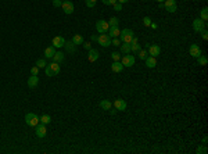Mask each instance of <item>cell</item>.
Wrapping results in <instances>:
<instances>
[{"mask_svg": "<svg viewBox=\"0 0 208 154\" xmlns=\"http://www.w3.org/2000/svg\"><path fill=\"white\" fill-rule=\"evenodd\" d=\"M133 36H135V33H133L132 29L125 28V29H122L119 33V41L122 42V43H131Z\"/></svg>", "mask_w": 208, "mask_h": 154, "instance_id": "1", "label": "cell"}, {"mask_svg": "<svg viewBox=\"0 0 208 154\" xmlns=\"http://www.w3.org/2000/svg\"><path fill=\"white\" fill-rule=\"evenodd\" d=\"M58 72H60V64H58V63H54V61H53L52 64H47L46 68H44V74H46L47 77H56Z\"/></svg>", "mask_w": 208, "mask_h": 154, "instance_id": "2", "label": "cell"}, {"mask_svg": "<svg viewBox=\"0 0 208 154\" xmlns=\"http://www.w3.org/2000/svg\"><path fill=\"white\" fill-rule=\"evenodd\" d=\"M25 122H27V125H28V126L35 128L36 125H39V124H40V119H39V117H38L35 113H28L27 115H25Z\"/></svg>", "mask_w": 208, "mask_h": 154, "instance_id": "3", "label": "cell"}, {"mask_svg": "<svg viewBox=\"0 0 208 154\" xmlns=\"http://www.w3.org/2000/svg\"><path fill=\"white\" fill-rule=\"evenodd\" d=\"M97 42L103 47H108V46H111V36L108 33H101L100 36H97Z\"/></svg>", "mask_w": 208, "mask_h": 154, "instance_id": "4", "label": "cell"}, {"mask_svg": "<svg viewBox=\"0 0 208 154\" xmlns=\"http://www.w3.org/2000/svg\"><path fill=\"white\" fill-rule=\"evenodd\" d=\"M108 28H110V25H108V21H104V20H99L96 22V29L99 33H107L108 32Z\"/></svg>", "mask_w": 208, "mask_h": 154, "instance_id": "5", "label": "cell"}, {"mask_svg": "<svg viewBox=\"0 0 208 154\" xmlns=\"http://www.w3.org/2000/svg\"><path fill=\"white\" fill-rule=\"evenodd\" d=\"M205 25H207V22L203 21L201 18H196V20L193 21V29H194V32L200 33L203 29H205Z\"/></svg>", "mask_w": 208, "mask_h": 154, "instance_id": "6", "label": "cell"}, {"mask_svg": "<svg viewBox=\"0 0 208 154\" xmlns=\"http://www.w3.org/2000/svg\"><path fill=\"white\" fill-rule=\"evenodd\" d=\"M189 53H190V56L194 57V58H198V57L203 54V52H201L200 46L197 45V43H193L190 47H189Z\"/></svg>", "mask_w": 208, "mask_h": 154, "instance_id": "7", "label": "cell"}, {"mask_svg": "<svg viewBox=\"0 0 208 154\" xmlns=\"http://www.w3.org/2000/svg\"><path fill=\"white\" fill-rule=\"evenodd\" d=\"M162 4H164V8L168 13H175L178 10V4H176L175 0H165Z\"/></svg>", "mask_w": 208, "mask_h": 154, "instance_id": "8", "label": "cell"}, {"mask_svg": "<svg viewBox=\"0 0 208 154\" xmlns=\"http://www.w3.org/2000/svg\"><path fill=\"white\" fill-rule=\"evenodd\" d=\"M35 133L38 138H44L46 136V133H47V130H46V125L44 124H39V125L35 126Z\"/></svg>", "mask_w": 208, "mask_h": 154, "instance_id": "9", "label": "cell"}, {"mask_svg": "<svg viewBox=\"0 0 208 154\" xmlns=\"http://www.w3.org/2000/svg\"><path fill=\"white\" fill-rule=\"evenodd\" d=\"M147 52H148V56H153L157 58V56H160V53H161V47L158 45H150Z\"/></svg>", "mask_w": 208, "mask_h": 154, "instance_id": "10", "label": "cell"}, {"mask_svg": "<svg viewBox=\"0 0 208 154\" xmlns=\"http://www.w3.org/2000/svg\"><path fill=\"white\" fill-rule=\"evenodd\" d=\"M63 10H64V13L65 14H72L74 13V3L72 1H69V0H67V1H63Z\"/></svg>", "mask_w": 208, "mask_h": 154, "instance_id": "11", "label": "cell"}, {"mask_svg": "<svg viewBox=\"0 0 208 154\" xmlns=\"http://www.w3.org/2000/svg\"><path fill=\"white\" fill-rule=\"evenodd\" d=\"M52 43H53V46H54L56 49H60V47H64L65 39H64L63 36H56V38H53Z\"/></svg>", "mask_w": 208, "mask_h": 154, "instance_id": "12", "label": "cell"}, {"mask_svg": "<svg viewBox=\"0 0 208 154\" xmlns=\"http://www.w3.org/2000/svg\"><path fill=\"white\" fill-rule=\"evenodd\" d=\"M114 107H115L117 111H125L126 110V102L122 99H117L114 102Z\"/></svg>", "mask_w": 208, "mask_h": 154, "instance_id": "13", "label": "cell"}, {"mask_svg": "<svg viewBox=\"0 0 208 154\" xmlns=\"http://www.w3.org/2000/svg\"><path fill=\"white\" fill-rule=\"evenodd\" d=\"M122 64H124V67H133V64H135V57L129 56V54L124 56L122 57Z\"/></svg>", "mask_w": 208, "mask_h": 154, "instance_id": "14", "label": "cell"}, {"mask_svg": "<svg viewBox=\"0 0 208 154\" xmlns=\"http://www.w3.org/2000/svg\"><path fill=\"white\" fill-rule=\"evenodd\" d=\"M99 57H100V54H99V52H97L96 49H90V50H89V54H88L89 63H94V61H97V60H99Z\"/></svg>", "mask_w": 208, "mask_h": 154, "instance_id": "15", "label": "cell"}, {"mask_svg": "<svg viewBox=\"0 0 208 154\" xmlns=\"http://www.w3.org/2000/svg\"><path fill=\"white\" fill-rule=\"evenodd\" d=\"M38 83H39L38 75H31V77L28 78V88L29 89H35L36 86H38Z\"/></svg>", "mask_w": 208, "mask_h": 154, "instance_id": "16", "label": "cell"}, {"mask_svg": "<svg viewBox=\"0 0 208 154\" xmlns=\"http://www.w3.org/2000/svg\"><path fill=\"white\" fill-rule=\"evenodd\" d=\"M122 69H124V64H122L121 61H114V63L111 64V71L112 72H115V74L122 72Z\"/></svg>", "mask_w": 208, "mask_h": 154, "instance_id": "17", "label": "cell"}, {"mask_svg": "<svg viewBox=\"0 0 208 154\" xmlns=\"http://www.w3.org/2000/svg\"><path fill=\"white\" fill-rule=\"evenodd\" d=\"M56 54V47L54 46H49L44 49V58H53V56Z\"/></svg>", "mask_w": 208, "mask_h": 154, "instance_id": "18", "label": "cell"}, {"mask_svg": "<svg viewBox=\"0 0 208 154\" xmlns=\"http://www.w3.org/2000/svg\"><path fill=\"white\" fill-rule=\"evenodd\" d=\"M119 33H121V31L118 27H110L108 28V35L111 36V39L112 38H119Z\"/></svg>", "mask_w": 208, "mask_h": 154, "instance_id": "19", "label": "cell"}, {"mask_svg": "<svg viewBox=\"0 0 208 154\" xmlns=\"http://www.w3.org/2000/svg\"><path fill=\"white\" fill-rule=\"evenodd\" d=\"M146 67H148V68H154L157 65V58L153 56H147V58H146Z\"/></svg>", "mask_w": 208, "mask_h": 154, "instance_id": "20", "label": "cell"}, {"mask_svg": "<svg viewBox=\"0 0 208 154\" xmlns=\"http://www.w3.org/2000/svg\"><path fill=\"white\" fill-rule=\"evenodd\" d=\"M71 42H72V43H74L75 46L82 45V43H83V36H82V35H78V33H76V35H74V36H72Z\"/></svg>", "mask_w": 208, "mask_h": 154, "instance_id": "21", "label": "cell"}, {"mask_svg": "<svg viewBox=\"0 0 208 154\" xmlns=\"http://www.w3.org/2000/svg\"><path fill=\"white\" fill-rule=\"evenodd\" d=\"M53 61L54 63H63L64 61V53H61V52H56V54L53 56Z\"/></svg>", "mask_w": 208, "mask_h": 154, "instance_id": "22", "label": "cell"}, {"mask_svg": "<svg viewBox=\"0 0 208 154\" xmlns=\"http://www.w3.org/2000/svg\"><path fill=\"white\" fill-rule=\"evenodd\" d=\"M112 104L110 100H101L100 102V108H103L104 111H108V110H111Z\"/></svg>", "mask_w": 208, "mask_h": 154, "instance_id": "23", "label": "cell"}, {"mask_svg": "<svg viewBox=\"0 0 208 154\" xmlns=\"http://www.w3.org/2000/svg\"><path fill=\"white\" fill-rule=\"evenodd\" d=\"M64 47L67 49V53H71V54H74V53H75V47H76V46L74 45L72 42H65Z\"/></svg>", "mask_w": 208, "mask_h": 154, "instance_id": "24", "label": "cell"}, {"mask_svg": "<svg viewBox=\"0 0 208 154\" xmlns=\"http://www.w3.org/2000/svg\"><path fill=\"white\" fill-rule=\"evenodd\" d=\"M121 53L124 54H129L131 53V43H121Z\"/></svg>", "mask_w": 208, "mask_h": 154, "instance_id": "25", "label": "cell"}, {"mask_svg": "<svg viewBox=\"0 0 208 154\" xmlns=\"http://www.w3.org/2000/svg\"><path fill=\"white\" fill-rule=\"evenodd\" d=\"M39 119H40V124H44V125H49V124L52 122V117H50V115H47V114H43V115H42Z\"/></svg>", "mask_w": 208, "mask_h": 154, "instance_id": "26", "label": "cell"}, {"mask_svg": "<svg viewBox=\"0 0 208 154\" xmlns=\"http://www.w3.org/2000/svg\"><path fill=\"white\" fill-rule=\"evenodd\" d=\"M36 67H38V68H46V65H47V61L44 60V58H39V60L36 61Z\"/></svg>", "mask_w": 208, "mask_h": 154, "instance_id": "27", "label": "cell"}, {"mask_svg": "<svg viewBox=\"0 0 208 154\" xmlns=\"http://www.w3.org/2000/svg\"><path fill=\"white\" fill-rule=\"evenodd\" d=\"M197 63H198V65H203V67H204V65H207V63H208L207 56H203V54H201V56L197 58Z\"/></svg>", "mask_w": 208, "mask_h": 154, "instance_id": "28", "label": "cell"}, {"mask_svg": "<svg viewBox=\"0 0 208 154\" xmlns=\"http://www.w3.org/2000/svg\"><path fill=\"white\" fill-rule=\"evenodd\" d=\"M118 24H119V20H118L117 17H111L110 21H108V25H110V27H118Z\"/></svg>", "mask_w": 208, "mask_h": 154, "instance_id": "29", "label": "cell"}, {"mask_svg": "<svg viewBox=\"0 0 208 154\" xmlns=\"http://www.w3.org/2000/svg\"><path fill=\"white\" fill-rule=\"evenodd\" d=\"M200 18L207 22V20H208V8L207 7H204L203 10H201V17H200Z\"/></svg>", "mask_w": 208, "mask_h": 154, "instance_id": "30", "label": "cell"}, {"mask_svg": "<svg viewBox=\"0 0 208 154\" xmlns=\"http://www.w3.org/2000/svg\"><path fill=\"white\" fill-rule=\"evenodd\" d=\"M137 53H139V58H140V60H146V58H147V56H148L147 50H142V49H140Z\"/></svg>", "mask_w": 208, "mask_h": 154, "instance_id": "31", "label": "cell"}, {"mask_svg": "<svg viewBox=\"0 0 208 154\" xmlns=\"http://www.w3.org/2000/svg\"><path fill=\"white\" fill-rule=\"evenodd\" d=\"M140 49H142V47H140L139 42H137V43H131V52H133V53H137Z\"/></svg>", "mask_w": 208, "mask_h": 154, "instance_id": "32", "label": "cell"}, {"mask_svg": "<svg viewBox=\"0 0 208 154\" xmlns=\"http://www.w3.org/2000/svg\"><path fill=\"white\" fill-rule=\"evenodd\" d=\"M111 58H112L114 61H119V60H121V53H119V52L111 53Z\"/></svg>", "mask_w": 208, "mask_h": 154, "instance_id": "33", "label": "cell"}, {"mask_svg": "<svg viewBox=\"0 0 208 154\" xmlns=\"http://www.w3.org/2000/svg\"><path fill=\"white\" fill-rule=\"evenodd\" d=\"M121 43H122V42L119 41V38H112V39H111V45H112V46H117V47H119Z\"/></svg>", "mask_w": 208, "mask_h": 154, "instance_id": "34", "label": "cell"}, {"mask_svg": "<svg viewBox=\"0 0 208 154\" xmlns=\"http://www.w3.org/2000/svg\"><path fill=\"white\" fill-rule=\"evenodd\" d=\"M143 24H144V27H150V24H151V18H150V17H144Z\"/></svg>", "mask_w": 208, "mask_h": 154, "instance_id": "35", "label": "cell"}, {"mask_svg": "<svg viewBox=\"0 0 208 154\" xmlns=\"http://www.w3.org/2000/svg\"><path fill=\"white\" fill-rule=\"evenodd\" d=\"M96 1L97 0H86V6H88V7H94V6H96Z\"/></svg>", "mask_w": 208, "mask_h": 154, "instance_id": "36", "label": "cell"}, {"mask_svg": "<svg viewBox=\"0 0 208 154\" xmlns=\"http://www.w3.org/2000/svg\"><path fill=\"white\" fill-rule=\"evenodd\" d=\"M112 7H114V10H115V11H121V10H122V4L117 1L115 4H112Z\"/></svg>", "mask_w": 208, "mask_h": 154, "instance_id": "37", "label": "cell"}, {"mask_svg": "<svg viewBox=\"0 0 208 154\" xmlns=\"http://www.w3.org/2000/svg\"><path fill=\"white\" fill-rule=\"evenodd\" d=\"M200 33H201V36H203V39H204V41H208V32H207V29H203Z\"/></svg>", "mask_w": 208, "mask_h": 154, "instance_id": "38", "label": "cell"}, {"mask_svg": "<svg viewBox=\"0 0 208 154\" xmlns=\"http://www.w3.org/2000/svg\"><path fill=\"white\" fill-rule=\"evenodd\" d=\"M103 3L105 4V6H112V4L117 3V0H103Z\"/></svg>", "mask_w": 208, "mask_h": 154, "instance_id": "39", "label": "cell"}, {"mask_svg": "<svg viewBox=\"0 0 208 154\" xmlns=\"http://www.w3.org/2000/svg\"><path fill=\"white\" fill-rule=\"evenodd\" d=\"M53 6H54V7H61V6H63V1H61V0H53Z\"/></svg>", "mask_w": 208, "mask_h": 154, "instance_id": "40", "label": "cell"}, {"mask_svg": "<svg viewBox=\"0 0 208 154\" xmlns=\"http://www.w3.org/2000/svg\"><path fill=\"white\" fill-rule=\"evenodd\" d=\"M38 72H39V68H38L36 65L31 68V75H38Z\"/></svg>", "mask_w": 208, "mask_h": 154, "instance_id": "41", "label": "cell"}, {"mask_svg": "<svg viewBox=\"0 0 208 154\" xmlns=\"http://www.w3.org/2000/svg\"><path fill=\"white\" fill-rule=\"evenodd\" d=\"M197 153H198V154H200V153H203V154H204V153H207V149H205V147H203V146H200V147H198V149H197Z\"/></svg>", "mask_w": 208, "mask_h": 154, "instance_id": "42", "label": "cell"}, {"mask_svg": "<svg viewBox=\"0 0 208 154\" xmlns=\"http://www.w3.org/2000/svg\"><path fill=\"white\" fill-rule=\"evenodd\" d=\"M82 45H83V47H85V49H86V50H90V49H92V45H90L89 42H83Z\"/></svg>", "mask_w": 208, "mask_h": 154, "instance_id": "43", "label": "cell"}, {"mask_svg": "<svg viewBox=\"0 0 208 154\" xmlns=\"http://www.w3.org/2000/svg\"><path fill=\"white\" fill-rule=\"evenodd\" d=\"M150 28H153V29H157V28H158V25H157L156 22H151V24H150Z\"/></svg>", "mask_w": 208, "mask_h": 154, "instance_id": "44", "label": "cell"}, {"mask_svg": "<svg viewBox=\"0 0 208 154\" xmlns=\"http://www.w3.org/2000/svg\"><path fill=\"white\" fill-rule=\"evenodd\" d=\"M118 3H121V4H125V3H128V0H117Z\"/></svg>", "mask_w": 208, "mask_h": 154, "instance_id": "45", "label": "cell"}, {"mask_svg": "<svg viewBox=\"0 0 208 154\" xmlns=\"http://www.w3.org/2000/svg\"><path fill=\"white\" fill-rule=\"evenodd\" d=\"M92 41H96L97 42V36H96V35H93V36H92Z\"/></svg>", "mask_w": 208, "mask_h": 154, "instance_id": "46", "label": "cell"}, {"mask_svg": "<svg viewBox=\"0 0 208 154\" xmlns=\"http://www.w3.org/2000/svg\"><path fill=\"white\" fill-rule=\"evenodd\" d=\"M156 1H158V3H164L165 0H156Z\"/></svg>", "mask_w": 208, "mask_h": 154, "instance_id": "47", "label": "cell"}, {"mask_svg": "<svg viewBox=\"0 0 208 154\" xmlns=\"http://www.w3.org/2000/svg\"><path fill=\"white\" fill-rule=\"evenodd\" d=\"M61 1H67V0H61Z\"/></svg>", "mask_w": 208, "mask_h": 154, "instance_id": "48", "label": "cell"}]
</instances>
